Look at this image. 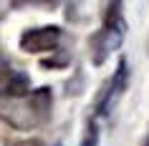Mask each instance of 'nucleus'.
I'll return each mask as SVG.
<instances>
[{
  "mask_svg": "<svg viewBox=\"0 0 149 146\" xmlns=\"http://www.w3.org/2000/svg\"><path fill=\"white\" fill-rule=\"evenodd\" d=\"M53 111V91L40 86L28 96H8L0 91V118L10 123L13 129H36L51 118Z\"/></svg>",
  "mask_w": 149,
  "mask_h": 146,
  "instance_id": "1",
  "label": "nucleus"
},
{
  "mask_svg": "<svg viewBox=\"0 0 149 146\" xmlns=\"http://www.w3.org/2000/svg\"><path fill=\"white\" fill-rule=\"evenodd\" d=\"M124 38H126L124 5H121V0H106V5H104V23L88 38L94 66H104L106 58L114 51H119V46L124 43Z\"/></svg>",
  "mask_w": 149,
  "mask_h": 146,
  "instance_id": "2",
  "label": "nucleus"
},
{
  "mask_svg": "<svg viewBox=\"0 0 149 146\" xmlns=\"http://www.w3.org/2000/svg\"><path fill=\"white\" fill-rule=\"evenodd\" d=\"M126 86H129V63H126V58H119L114 76L101 86V91H99V96H96L94 116H109L111 108L116 106V101L124 96Z\"/></svg>",
  "mask_w": 149,
  "mask_h": 146,
  "instance_id": "3",
  "label": "nucleus"
},
{
  "mask_svg": "<svg viewBox=\"0 0 149 146\" xmlns=\"http://www.w3.org/2000/svg\"><path fill=\"white\" fill-rule=\"evenodd\" d=\"M61 40L63 30L58 25H40V28H28L20 33L18 46L23 53H56Z\"/></svg>",
  "mask_w": 149,
  "mask_h": 146,
  "instance_id": "4",
  "label": "nucleus"
},
{
  "mask_svg": "<svg viewBox=\"0 0 149 146\" xmlns=\"http://www.w3.org/2000/svg\"><path fill=\"white\" fill-rule=\"evenodd\" d=\"M3 93H8V96H28L31 93V78H28V73L13 71L8 76V81H5Z\"/></svg>",
  "mask_w": 149,
  "mask_h": 146,
  "instance_id": "5",
  "label": "nucleus"
},
{
  "mask_svg": "<svg viewBox=\"0 0 149 146\" xmlns=\"http://www.w3.org/2000/svg\"><path fill=\"white\" fill-rule=\"evenodd\" d=\"M99 116H88L86 121V134H84V141H81V146H99V121H96Z\"/></svg>",
  "mask_w": 149,
  "mask_h": 146,
  "instance_id": "6",
  "label": "nucleus"
},
{
  "mask_svg": "<svg viewBox=\"0 0 149 146\" xmlns=\"http://www.w3.org/2000/svg\"><path fill=\"white\" fill-rule=\"evenodd\" d=\"M61 0H10V8H56Z\"/></svg>",
  "mask_w": 149,
  "mask_h": 146,
  "instance_id": "7",
  "label": "nucleus"
},
{
  "mask_svg": "<svg viewBox=\"0 0 149 146\" xmlns=\"http://www.w3.org/2000/svg\"><path fill=\"white\" fill-rule=\"evenodd\" d=\"M5 146H43L40 138H5Z\"/></svg>",
  "mask_w": 149,
  "mask_h": 146,
  "instance_id": "8",
  "label": "nucleus"
},
{
  "mask_svg": "<svg viewBox=\"0 0 149 146\" xmlns=\"http://www.w3.org/2000/svg\"><path fill=\"white\" fill-rule=\"evenodd\" d=\"M66 63H68V55H61V58H46L40 66L43 68H58V66H66Z\"/></svg>",
  "mask_w": 149,
  "mask_h": 146,
  "instance_id": "9",
  "label": "nucleus"
},
{
  "mask_svg": "<svg viewBox=\"0 0 149 146\" xmlns=\"http://www.w3.org/2000/svg\"><path fill=\"white\" fill-rule=\"evenodd\" d=\"M13 71H10V61L5 58V53L0 51V78H8Z\"/></svg>",
  "mask_w": 149,
  "mask_h": 146,
  "instance_id": "10",
  "label": "nucleus"
},
{
  "mask_svg": "<svg viewBox=\"0 0 149 146\" xmlns=\"http://www.w3.org/2000/svg\"><path fill=\"white\" fill-rule=\"evenodd\" d=\"M56 146H61V144H56Z\"/></svg>",
  "mask_w": 149,
  "mask_h": 146,
  "instance_id": "11",
  "label": "nucleus"
}]
</instances>
